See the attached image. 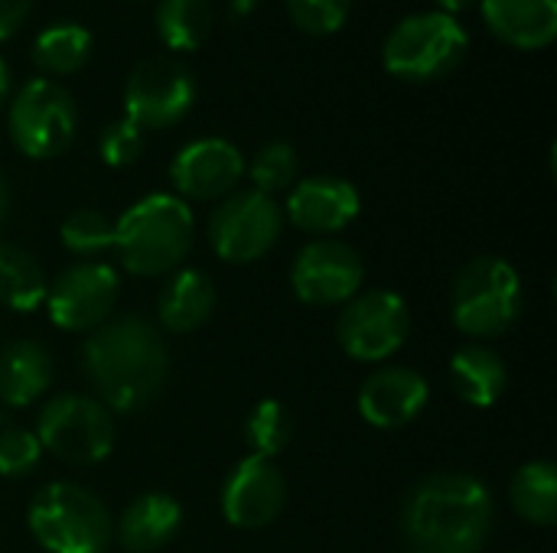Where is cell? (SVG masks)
<instances>
[{
	"mask_svg": "<svg viewBox=\"0 0 557 553\" xmlns=\"http://www.w3.org/2000/svg\"><path fill=\"white\" fill-rule=\"evenodd\" d=\"M82 368L108 411H140L157 401L170 375V352L160 329L134 313L111 316L88 332Z\"/></svg>",
	"mask_w": 557,
	"mask_h": 553,
	"instance_id": "6da1fadb",
	"label": "cell"
},
{
	"mask_svg": "<svg viewBox=\"0 0 557 553\" xmlns=\"http://www.w3.org/2000/svg\"><path fill=\"white\" fill-rule=\"evenodd\" d=\"M408 553H480L496 521V502L473 473H431L401 502Z\"/></svg>",
	"mask_w": 557,
	"mask_h": 553,
	"instance_id": "7a4b0ae2",
	"label": "cell"
},
{
	"mask_svg": "<svg viewBox=\"0 0 557 553\" xmlns=\"http://www.w3.org/2000/svg\"><path fill=\"white\" fill-rule=\"evenodd\" d=\"M193 248V212L173 192L137 199L114 222V251L134 277L173 274Z\"/></svg>",
	"mask_w": 557,
	"mask_h": 553,
	"instance_id": "3957f363",
	"label": "cell"
},
{
	"mask_svg": "<svg viewBox=\"0 0 557 553\" xmlns=\"http://www.w3.org/2000/svg\"><path fill=\"white\" fill-rule=\"evenodd\" d=\"M26 525L49 553H108L114 541L111 512L95 492L75 482L42 486L26 508Z\"/></svg>",
	"mask_w": 557,
	"mask_h": 553,
	"instance_id": "277c9868",
	"label": "cell"
},
{
	"mask_svg": "<svg viewBox=\"0 0 557 553\" xmlns=\"http://www.w3.org/2000/svg\"><path fill=\"white\" fill-rule=\"evenodd\" d=\"M525 310V290L519 271L496 254L467 261L450 290L454 326L470 339H496L509 332Z\"/></svg>",
	"mask_w": 557,
	"mask_h": 553,
	"instance_id": "5b68a950",
	"label": "cell"
},
{
	"mask_svg": "<svg viewBox=\"0 0 557 553\" xmlns=\"http://www.w3.org/2000/svg\"><path fill=\"white\" fill-rule=\"evenodd\" d=\"M470 49L467 26L441 10L405 16L382 42V65L388 75L424 85L450 75Z\"/></svg>",
	"mask_w": 557,
	"mask_h": 553,
	"instance_id": "8992f818",
	"label": "cell"
},
{
	"mask_svg": "<svg viewBox=\"0 0 557 553\" xmlns=\"http://www.w3.org/2000/svg\"><path fill=\"white\" fill-rule=\"evenodd\" d=\"M36 440L69 466H95L111 456L117 430L111 411L98 398L55 394L39 411Z\"/></svg>",
	"mask_w": 557,
	"mask_h": 553,
	"instance_id": "52a82bcc",
	"label": "cell"
},
{
	"mask_svg": "<svg viewBox=\"0 0 557 553\" xmlns=\"http://www.w3.org/2000/svg\"><path fill=\"white\" fill-rule=\"evenodd\" d=\"M7 130L23 156L52 160L72 147L78 130V108L55 78H33L13 95Z\"/></svg>",
	"mask_w": 557,
	"mask_h": 553,
	"instance_id": "ba28073f",
	"label": "cell"
},
{
	"mask_svg": "<svg viewBox=\"0 0 557 553\" xmlns=\"http://www.w3.org/2000/svg\"><path fill=\"white\" fill-rule=\"evenodd\" d=\"M284 209L258 189L228 192L209 215V244L225 264L261 261L281 238Z\"/></svg>",
	"mask_w": 557,
	"mask_h": 553,
	"instance_id": "9c48e42d",
	"label": "cell"
},
{
	"mask_svg": "<svg viewBox=\"0 0 557 553\" xmlns=\"http://www.w3.org/2000/svg\"><path fill=\"white\" fill-rule=\"evenodd\" d=\"M196 104V78L173 55H150L137 62L124 81V117L140 130H163L180 124Z\"/></svg>",
	"mask_w": 557,
	"mask_h": 553,
	"instance_id": "30bf717a",
	"label": "cell"
},
{
	"mask_svg": "<svg viewBox=\"0 0 557 553\" xmlns=\"http://www.w3.org/2000/svg\"><path fill=\"white\" fill-rule=\"evenodd\" d=\"M411 332V310L395 290H359L336 319V342L356 362L392 359Z\"/></svg>",
	"mask_w": 557,
	"mask_h": 553,
	"instance_id": "8fae6325",
	"label": "cell"
},
{
	"mask_svg": "<svg viewBox=\"0 0 557 553\" xmlns=\"http://www.w3.org/2000/svg\"><path fill=\"white\" fill-rule=\"evenodd\" d=\"M121 277L104 261H78L55 274L46 287V310L52 326L65 332H91L111 319L117 303Z\"/></svg>",
	"mask_w": 557,
	"mask_h": 553,
	"instance_id": "7c38bea8",
	"label": "cell"
},
{
	"mask_svg": "<svg viewBox=\"0 0 557 553\" xmlns=\"http://www.w3.org/2000/svg\"><path fill=\"white\" fill-rule=\"evenodd\" d=\"M366 284L359 251L336 238L307 241L290 267V287L307 306H346Z\"/></svg>",
	"mask_w": 557,
	"mask_h": 553,
	"instance_id": "4fadbf2b",
	"label": "cell"
},
{
	"mask_svg": "<svg viewBox=\"0 0 557 553\" xmlns=\"http://www.w3.org/2000/svg\"><path fill=\"white\" fill-rule=\"evenodd\" d=\"M222 515L232 528L242 531H261L284 512L287 502V482L274 460L264 456H245L232 466V473L222 482Z\"/></svg>",
	"mask_w": 557,
	"mask_h": 553,
	"instance_id": "5bb4252c",
	"label": "cell"
},
{
	"mask_svg": "<svg viewBox=\"0 0 557 553\" xmlns=\"http://www.w3.org/2000/svg\"><path fill=\"white\" fill-rule=\"evenodd\" d=\"M245 176L242 150L225 137H199L189 140L170 163V179L176 196L186 199H225L235 192L238 179Z\"/></svg>",
	"mask_w": 557,
	"mask_h": 553,
	"instance_id": "9a60e30c",
	"label": "cell"
},
{
	"mask_svg": "<svg viewBox=\"0 0 557 553\" xmlns=\"http://www.w3.org/2000/svg\"><path fill=\"white\" fill-rule=\"evenodd\" d=\"M362 212L359 189L343 176H307L290 186L284 218L317 238H330L349 228Z\"/></svg>",
	"mask_w": 557,
	"mask_h": 553,
	"instance_id": "2e32d148",
	"label": "cell"
},
{
	"mask_svg": "<svg viewBox=\"0 0 557 553\" xmlns=\"http://www.w3.org/2000/svg\"><path fill=\"white\" fill-rule=\"evenodd\" d=\"M431 401V385L418 368L408 365H385L372 372L359 388V414L366 424L379 430H401L421 417Z\"/></svg>",
	"mask_w": 557,
	"mask_h": 553,
	"instance_id": "e0dca14e",
	"label": "cell"
},
{
	"mask_svg": "<svg viewBox=\"0 0 557 553\" xmlns=\"http://www.w3.org/2000/svg\"><path fill=\"white\" fill-rule=\"evenodd\" d=\"M483 23L512 49L539 52L557 36V0H480Z\"/></svg>",
	"mask_w": 557,
	"mask_h": 553,
	"instance_id": "ac0fdd59",
	"label": "cell"
},
{
	"mask_svg": "<svg viewBox=\"0 0 557 553\" xmlns=\"http://www.w3.org/2000/svg\"><path fill=\"white\" fill-rule=\"evenodd\" d=\"M180 525H183V508L173 495L144 492L121 512L114 525V538L121 551L157 553L176 538Z\"/></svg>",
	"mask_w": 557,
	"mask_h": 553,
	"instance_id": "d6986e66",
	"label": "cell"
},
{
	"mask_svg": "<svg viewBox=\"0 0 557 553\" xmlns=\"http://www.w3.org/2000/svg\"><path fill=\"white\" fill-rule=\"evenodd\" d=\"M215 313V287L196 267H176L157 297V316L166 332L186 336L202 329Z\"/></svg>",
	"mask_w": 557,
	"mask_h": 553,
	"instance_id": "ffe728a7",
	"label": "cell"
},
{
	"mask_svg": "<svg viewBox=\"0 0 557 553\" xmlns=\"http://www.w3.org/2000/svg\"><path fill=\"white\" fill-rule=\"evenodd\" d=\"M52 385V355L33 339H20L0 349V404L29 407Z\"/></svg>",
	"mask_w": 557,
	"mask_h": 553,
	"instance_id": "44dd1931",
	"label": "cell"
},
{
	"mask_svg": "<svg viewBox=\"0 0 557 553\" xmlns=\"http://www.w3.org/2000/svg\"><path fill=\"white\" fill-rule=\"evenodd\" d=\"M450 381L470 407H493L509 385L506 362L483 342H467L450 359Z\"/></svg>",
	"mask_w": 557,
	"mask_h": 553,
	"instance_id": "7402d4cb",
	"label": "cell"
},
{
	"mask_svg": "<svg viewBox=\"0 0 557 553\" xmlns=\"http://www.w3.org/2000/svg\"><path fill=\"white\" fill-rule=\"evenodd\" d=\"M46 274L26 248L0 241V303L16 313H33L46 300Z\"/></svg>",
	"mask_w": 557,
	"mask_h": 553,
	"instance_id": "603a6c76",
	"label": "cell"
},
{
	"mask_svg": "<svg viewBox=\"0 0 557 553\" xmlns=\"http://www.w3.org/2000/svg\"><path fill=\"white\" fill-rule=\"evenodd\" d=\"M509 502L519 518L539 528H552L557 518V466L552 460L525 463L509 486Z\"/></svg>",
	"mask_w": 557,
	"mask_h": 553,
	"instance_id": "cb8c5ba5",
	"label": "cell"
},
{
	"mask_svg": "<svg viewBox=\"0 0 557 553\" xmlns=\"http://www.w3.org/2000/svg\"><path fill=\"white\" fill-rule=\"evenodd\" d=\"M157 36L170 52H196L212 33L209 0H160L153 16Z\"/></svg>",
	"mask_w": 557,
	"mask_h": 553,
	"instance_id": "d4e9b609",
	"label": "cell"
},
{
	"mask_svg": "<svg viewBox=\"0 0 557 553\" xmlns=\"http://www.w3.org/2000/svg\"><path fill=\"white\" fill-rule=\"evenodd\" d=\"M91 59V33L82 23H52L33 42V62L52 75H75Z\"/></svg>",
	"mask_w": 557,
	"mask_h": 553,
	"instance_id": "484cf974",
	"label": "cell"
},
{
	"mask_svg": "<svg viewBox=\"0 0 557 553\" xmlns=\"http://www.w3.org/2000/svg\"><path fill=\"white\" fill-rule=\"evenodd\" d=\"M290 437H294L290 411L274 398L258 401L251 414L245 417V443L251 447V456L274 460L287 450Z\"/></svg>",
	"mask_w": 557,
	"mask_h": 553,
	"instance_id": "4316f807",
	"label": "cell"
},
{
	"mask_svg": "<svg viewBox=\"0 0 557 553\" xmlns=\"http://www.w3.org/2000/svg\"><path fill=\"white\" fill-rule=\"evenodd\" d=\"M297 169H300L297 150L287 140H271L251 156V166H248V176L255 183L251 189L264 196L290 192V186L297 183Z\"/></svg>",
	"mask_w": 557,
	"mask_h": 553,
	"instance_id": "83f0119b",
	"label": "cell"
},
{
	"mask_svg": "<svg viewBox=\"0 0 557 553\" xmlns=\"http://www.w3.org/2000/svg\"><path fill=\"white\" fill-rule=\"evenodd\" d=\"M62 244L78 254V257H95L114 248V222L98 212V209H75L62 228H59Z\"/></svg>",
	"mask_w": 557,
	"mask_h": 553,
	"instance_id": "f1b7e54d",
	"label": "cell"
},
{
	"mask_svg": "<svg viewBox=\"0 0 557 553\" xmlns=\"http://www.w3.org/2000/svg\"><path fill=\"white\" fill-rule=\"evenodd\" d=\"M290 20L297 29L310 33V36H330L336 29H343L352 0H284Z\"/></svg>",
	"mask_w": 557,
	"mask_h": 553,
	"instance_id": "f546056e",
	"label": "cell"
},
{
	"mask_svg": "<svg viewBox=\"0 0 557 553\" xmlns=\"http://www.w3.org/2000/svg\"><path fill=\"white\" fill-rule=\"evenodd\" d=\"M42 456V447L33 430L26 427H7L0 433V476L7 479H23L36 469Z\"/></svg>",
	"mask_w": 557,
	"mask_h": 553,
	"instance_id": "4dcf8cb0",
	"label": "cell"
},
{
	"mask_svg": "<svg viewBox=\"0 0 557 553\" xmlns=\"http://www.w3.org/2000/svg\"><path fill=\"white\" fill-rule=\"evenodd\" d=\"M98 153L108 166H131L144 153V130L127 117H117L101 130Z\"/></svg>",
	"mask_w": 557,
	"mask_h": 553,
	"instance_id": "1f68e13d",
	"label": "cell"
},
{
	"mask_svg": "<svg viewBox=\"0 0 557 553\" xmlns=\"http://www.w3.org/2000/svg\"><path fill=\"white\" fill-rule=\"evenodd\" d=\"M33 0H0V39H10L29 16Z\"/></svg>",
	"mask_w": 557,
	"mask_h": 553,
	"instance_id": "d6a6232c",
	"label": "cell"
},
{
	"mask_svg": "<svg viewBox=\"0 0 557 553\" xmlns=\"http://www.w3.org/2000/svg\"><path fill=\"white\" fill-rule=\"evenodd\" d=\"M437 7H441V13H450V16H457V13H467L470 7H476L480 0H434Z\"/></svg>",
	"mask_w": 557,
	"mask_h": 553,
	"instance_id": "836d02e7",
	"label": "cell"
},
{
	"mask_svg": "<svg viewBox=\"0 0 557 553\" xmlns=\"http://www.w3.org/2000/svg\"><path fill=\"white\" fill-rule=\"evenodd\" d=\"M10 85H13V75H10V65H7L3 55H0V108L10 101Z\"/></svg>",
	"mask_w": 557,
	"mask_h": 553,
	"instance_id": "e575fe53",
	"label": "cell"
},
{
	"mask_svg": "<svg viewBox=\"0 0 557 553\" xmlns=\"http://www.w3.org/2000/svg\"><path fill=\"white\" fill-rule=\"evenodd\" d=\"M255 3H258V0H232V13H235V16H248V13L255 10Z\"/></svg>",
	"mask_w": 557,
	"mask_h": 553,
	"instance_id": "d590c367",
	"label": "cell"
},
{
	"mask_svg": "<svg viewBox=\"0 0 557 553\" xmlns=\"http://www.w3.org/2000/svg\"><path fill=\"white\" fill-rule=\"evenodd\" d=\"M7 205H10V192H7V183H3V173H0V225L7 218Z\"/></svg>",
	"mask_w": 557,
	"mask_h": 553,
	"instance_id": "8d00e7d4",
	"label": "cell"
},
{
	"mask_svg": "<svg viewBox=\"0 0 557 553\" xmlns=\"http://www.w3.org/2000/svg\"><path fill=\"white\" fill-rule=\"evenodd\" d=\"M512 553H519V551H512Z\"/></svg>",
	"mask_w": 557,
	"mask_h": 553,
	"instance_id": "74e56055",
	"label": "cell"
}]
</instances>
